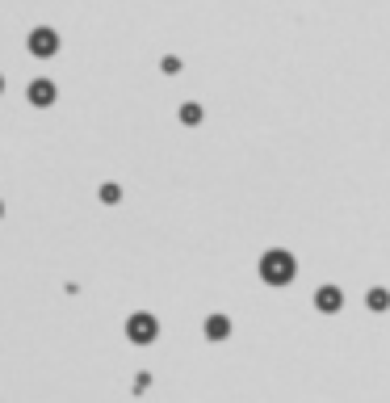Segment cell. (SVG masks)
Segmentation results:
<instances>
[{"instance_id": "cell-1", "label": "cell", "mask_w": 390, "mask_h": 403, "mask_svg": "<svg viewBox=\"0 0 390 403\" xmlns=\"http://www.w3.org/2000/svg\"><path fill=\"white\" fill-rule=\"evenodd\" d=\"M260 278H265L269 286H290V282L298 278V261H294V252H286V248H269V252L260 257Z\"/></svg>"}, {"instance_id": "cell-7", "label": "cell", "mask_w": 390, "mask_h": 403, "mask_svg": "<svg viewBox=\"0 0 390 403\" xmlns=\"http://www.w3.org/2000/svg\"><path fill=\"white\" fill-rule=\"evenodd\" d=\"M181 122L185 126H197L202 122V105H181Z\"/></svg>"}, {"instance_id": "cell-5", "label": "cell", "mask_w": 390, "mask_h": 403, "mask_svg": "<svg viewBox=\"0 0 390 403\" xmlns=\"http://www.w3.org/2000/svg\"><path fill=\"white\" fill-rule=\"evenodd\" d=\"M340 303H344V294H340L336 286H323V290L315 294V307H319L323 315H336V311H340Z\"/></svg>"}, {"instance_id": "cell-11", "label": "cell", "mask_w": 390, "mask_h": 403, "mask_svg": "<svg viewBox=\"0 0 390 403\" xmlns=\"http://www.w3.org/2000/svg\"><path fill=\"white\" fill-rule=\"evenodd\" d=\"M0 214H4V206H0Z\"/></svg>"}, {"instance_id": "cell-9", "label": "cell", "mask_w": 390, "mask_h": 403, "mask_svg": "<svg viewBox=\"0 0 390 403\" xmlns=\"http://www.w3.org/2000/svg\"><path fill=\"white\" fill-rule=\"evenodd\" d=\"M101 202H105V206H118V202H122V189H118V185H101Z\"/></svg>"}, {"instance_id": "cell-6", "label": "cell", "mask_w": 390, "mask_h": 403, "mask_svg": "<svg viewBox=\"0 0 390 403\" xmlns=\"http://www.w3.org/2000/svg\"><path fill=\"white\" fill-rule=\"evenodd\" d=\"M227 332H231V320L227 315H210L206 320V336L210 341H227Z\"/></svg>"}, {"instance_id": "cell-10", "label": "cell", "mask_w": 390, "mask_h": 403, "mask_svg": "<svg viewBox=\"0 0 390 403\" xmlns=\"http://www.w3.org/2000/svg\"><path fill=\"white\" fill-rule=\"evenodd\" d=\"M0 88H4V80H0Z\"/></svg>"}, {"instance_id": "cell-2", "label": "cell", "mask_w": 390, "mask_h": 403, "mask_svg": "<svg viewBox=\"0 0 390 403\" xmlns=\"http://www.w3.org/2000/svg\"><path fill=\"white\" fill-rule=\"evenodd\" d=\"M126 336H130L134 345H151V341L160 336V320L147 315V311H134V315L126 320Z\"/></svg>"}, {"instance_id": "cell-4", "label": "cell", "mask_w": 390, "mask_h": 403, "mask_svg": "<svg viewBox=\"0 0 390 403\" xmlns=\"http://www.w3.org/2000/svg\"><path fill=\"white\" fill-rule=\"evenodd\" d=\"M55 97H59V88H55L50 80H34V84H29V105L46 109V105H55Z\"/></svg>"}, {"instance_id": "cell-3", "label": "cell", "mask_w": 390, "mask_h": 403, "mask_svg": "<svg viewBox=\"0 0 390 403\" xmlns=\"http://www.w3.org/2000/svg\"><path fill=\"white\" fill-rule=\"evenodd\" d=\"M55 50H59V34H55L50 25H38V29L29 34V55H34V59H50Z\"/></svg>"}, {"instance_id": "cell-8", "label": "cell", "mask_w": 390, "mask_h": 403, "mask_svg": "<svg viewBox=\"0 0 390 403\" xmlns=\"http://www.w3.org/2000/svg\"><path fill=\"white\" fill-rule=\"evenodd\" d=\"M386 307H390L386 290H370V311H386Z\"/></svg>"}]
</instances>
